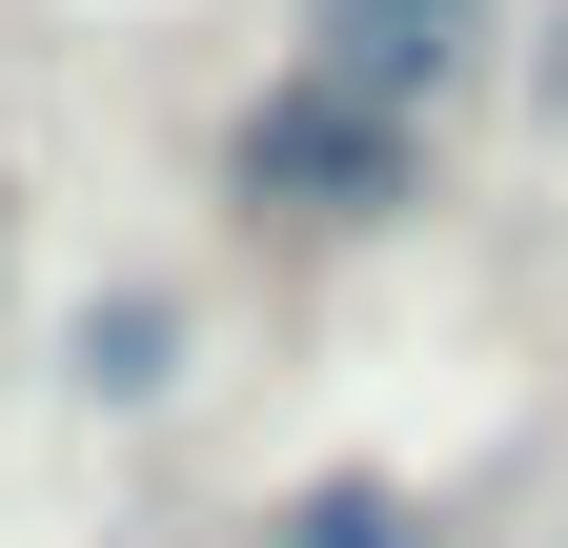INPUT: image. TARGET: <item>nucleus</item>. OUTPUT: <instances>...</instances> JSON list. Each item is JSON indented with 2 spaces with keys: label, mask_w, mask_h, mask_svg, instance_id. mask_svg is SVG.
Returning <instances> with one entry per match:
<instances>
[{
  "label": "nucleus",
  "mask_w": 568,
  "mask_h": 548,
  "mask_svg": "<svg viewBox=\"0 0 568 548\" xmlns=\"http://www.w3.org/2000/svg\"><path fill=\"white\" fill-rule=\"evenodd\" d=\"M406 163H426V122H406V102H366V82H325V61H284V82L224 122V183H244V203H284V224H386Z\"/></svg>",
  "instance_id": "f257e3e1"
},
{
  "label": "nucleus",
  "mask_w": 568,
  "mask_h": 548,
  "mask_svg": "<svg viewBox=\"0 0 568 548\" xmlns=\"http://www.w3.org/2000/svg\"><path fill=\"white\" fill-rule=\"evenodd\" d=\"M305 61L426 122V102H447L467 61H487V0H305Z\"/></svg>",
  "instance_id": "f03ea898"
},
{
  "label": "nucleus",
  "mask_w": 568,
  "mask_h": 548,
  "mask_svg": "<svg viewBox=\"0 0 568 548\" xmlns=\"http://www.w3.org/2000/svg\"><path fill=\"white\" fill-rule=\"evenodd\" d=\"M264 548H447V508H406V488H305Z\"/></svg>",
  "instance_id": "7ed1b4c3"
}]
</instances>
